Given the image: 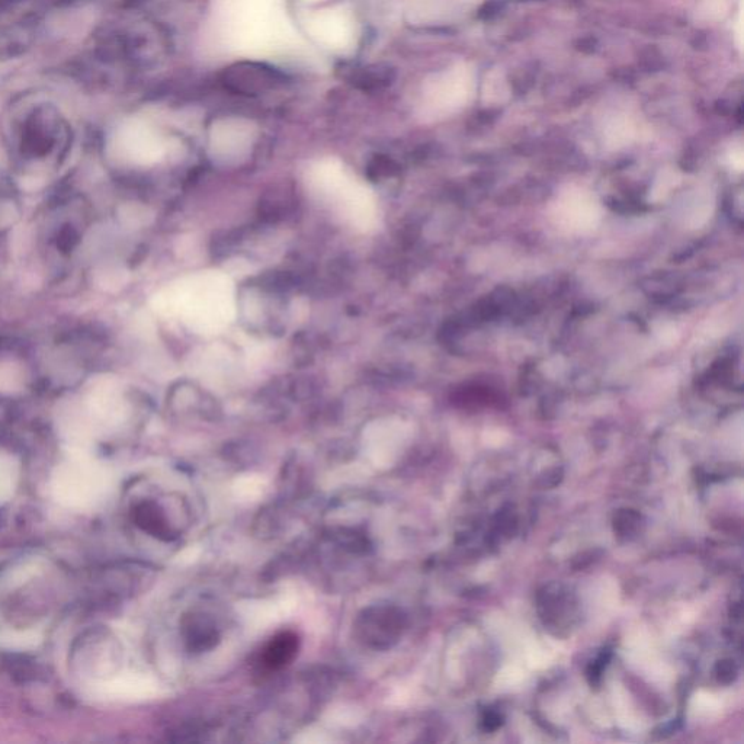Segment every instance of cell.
Masks as SVG:
<instances>
[{"mask_svg":"<svg viewBox=\"0 0 744 744\" xmlns=\"http://www.w3.org/2000/svg\"><path fill=\"white\" fill-rule=\"evenodd\" d=\"M255 136V128L246 120L229 118L218 121L211 131V149L224 157L240 156L245 153Z\"/></svg>","mask_w":744,"mask_h":744,"instance_id":"obj_5","label":"cell"},{"mask_svg":"<svg viewBox=\"0 0 744 744\" xmlns=\"http://www.w3.org/2000/svg\"><path fill=\"white\" fill-rule=\"evenodd\" d=\"M220 11L237 50L246 53L274 51L291 38L279 0H220Z\"/></svg>","mask_w":744,"mask_h":744,"instance_id":"obj_1","label":"cell"},{"mask_svg":"<svg viewBox=\"0 0 744 744\" xmlns=\"http://www.w3.org/2000/svg\"><path fill=\"white\" fill-rule=\"evenodd\" d=\"M186 646L195 653L216 647L218 631L216 625L204 614H191L184 621Z\"/></svg>","mask_w":744,"mask_h":744,"instance_id":"obj_8","label":"cell"},{"mask_svg":"<svg viewBox=\"0 0 744 744\" xmlns=\"http://www.w3.org/2000/svg\"><path fill=\"white\" fill-rule=\"evenodd\" d=\"M16 465L11 458L0 455V503L5 502L14 492Z\"/></svg>","mask_w":744,"mask_h":744,"instance_id":"obj_11","label":"cell"},{"mask_svg":"<svg viewBox=\"0 0 744 744\" xmlns=\"http://www.w3.org/2000/svg\"><path fill=\"white\" fill-rule=\"evenodd\" d=\"M141 512H143V522L147 524V531L152 532L156 537L165 538V540H171L173 538L172 529L169 527L163 512L159 511V508H156V506H144Z\"/></svg>","mask_w":744,"mask_h":744,"instance_id":"obj_10","label":"cell"},{"mask_svg":"<svg viewBox=\"0 0 744 744\" xmlns=\"http://www.w3.org/2000/svg\"><path fill=\"white\" fill-rule=\"evenodd\" d=\"M35 640H37V636L34 633H14L3 641H6L11 647H30L34 646Z\"/></svg>","mask_w":744,"mask_h":744,"instance_id":"obj_12","label":"cell"},{"mask_svg":"<svg viewBox=\"0 0 744 744\" xmlns=\"http://www.w3.org/2000/svg\"><path fill=\"white\" fill-rule=\"evenodd\" d=\"M306 2L314 3V2H319V0H306Z\"/></svg>","mask_w":744,"mask_h":744,"instance_id":"obj_13","label":"cell"},{"mask_svg":"<svg viewBox=\"0 0 744 744\" xmlns=\"http://www.w3.org/2000/svg\"><path fill=\"white\" fill-rule=\"evenodd\" d=\"M300 650V637L294 631H281L275 634L262 647L258 663L265 672H279L294 662Z\"/></svg>","mask_w":744,"mask_h":744,"instance_id":"obj_7","label":"cell"},{"mask_svg":"<svg viewBox=\"0 0 744 744\" xmlns=\"http://www.w3.org/2000/svg\"><path fill=\"white\" fill-rule=\"evenodd\" d=\"M403 627L404 617L399 609L374 605L358 615L354 622V636L362 646L386 650L402 636Z\"/></svg>","mask_w":744,"mask_h":744,"instance_id":"obj_3","label":"cell"},{"mask_svg":"<svg viewBox=\"0 0 744 744\" xmlns=\"http://www.w3.org/2000/svg\"><path fill=\"white\" fill-rule=\"evenodd\" d=\"M470 83L465 67H455L426 85L425 99L436 107H455L467 99Z\"/></svg>","mask_w":744,"mask_h":744,"instance_id":"obj_6","label":"cell"},{"mask_svg":"<svg viewBox=\"0 0 744 744\" xmlns=\"http://www.w3.org/2000/svg\"><path fill=\"white\" fill-rule=\"evenodd\" d=\"M22 207L12 194H0V233L8 232L21 218Z\"/></svg>","mask_w":744,"mask_h":744,"instance_id":"obj_9","label":"cell"},{"mask_svg":"<svg viewBox=\"0 0 744 744\" xmlns=\"http://www.w3.org/2000/svg\"><path fill=\"white\" fill-rule=\"evenodd\" d=\"M104 476L99 465L79 457L59 468L53 481L57 499L69 506H88L99 499Z\"/></svg>","mask_w":744,"mask_h":744,"instance_id":"obj_2","label":"cell"},{"mask_svg":"<svg viewBox=\"0 0 744 744\" xmlns=\"http://www.w3.org/2000/svg\"><path fill=\"white\" fill-rule=\"evenodd\" d=\"M307 31L317 43L333 51H345L355 41V21L343 8H329L310 15Z\"/></svg>","mask_w":744,"mask_h":744,"instance_id":"obj_4","label":"cell"}]
</instances>
